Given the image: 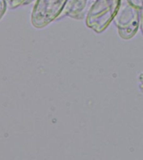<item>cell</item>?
Segmentation results:
<instances>
[{
	"label": "cell",
	"instance_id": "obj_7",
	"mask_svg": "<svg viewBox=\"0 0 143 160\" xmlns=\"http://www.w3.org/2000/svg\"><path fill=\"white\" fill-rule=\"evenodd\" d=\"M128 3L138 9L143 8V0H127Z\"/></svg>",
	"mask_w": 143,
	"mask_h": 160
},
{
	"label": "cell",
	"instance_id": "obj_1",
	"mask_svg": "<svg viewBox=\"0 0 143 160\" xmlns=\"http://www.w3.org/2000/svg\"><path fill=\"white\" fill-rule=\"evenodd\" d=\"M120 5V0H96L86 15L87 27L97 33L102 32L113 21Z\"/></svg>",
	"mask_w": 143,
	"mask_h": 160
},
{
	"label": "cell",
	"instance_id": "obj_6",
	"mask_svg": "<svg viewBox=\"0 0 143 160\" xmlns=\"http://www.w3.org/2000/svg\"><path fill=\"white\" fill-rule=\"evenodd\" d=\"M8 8L7 0H0V19L2 18L3 16L6 12Z\"/></svg>",
	"mask_w": 143,
	"mask_h": 160
},
{
	"label": "cell",
	"instance_id": "obj_4",
	"mask_svg": "<svg viewBox=\"0 0 143 160\" xmlns=\"http://www.w3.org/2000/svg\"><path fill=\"white\" fill-rule=\"evenodd\" d=\"M85 5L86 0H67L59 18L68 16L76 19H81L84 17V14L82 13Z\"/></svg>",
	"mask_w": 143,
	"mask_h": 160
},
{
	"label": "cell",
	"instance_id": "obj_8",
	"mask_svg": "<svg viewBox=\"0 0 143 160\" xmlns=\"http://www.w3.org/2000/svg\"><path fill=\"white\" fill-rule=\"evenodd\" d=\"M140 29L142 32L143 34V8H141L140 11Z\"/></svg>",
	"mask_w": 143,
	"mask_h": 160
},
{
	"label": "cell",
	"instance_id": "obj_2",
	"mask_svg": "<svg viewBox=\"0 0 143 160\" xmlns=\"http://www.w3.org/2000/svg\"><path fill=\"white\" fill-rule=\"evenodd\" d=\"M67 0H36L32 13L31 23L36 28H42L58 19Z\"/></svg>",
	"mask_w": 143,
	"mask_h": 160
},
{
	"label": "cell",
	"instance_id": "obj_3",
	"mask_svg": "<svg viewBox=\"0 0 143 160\" xmlns=\"http://www.w3.org/2000/svg\"><path fill=\"white\" fill-rule=\"evenodd\" d=\"M113 21L117 28L119 36L125 40L130 39L140 27V11L128 3L119 9Z\"/></svg>",
	"mask_w": 143,
	"mask_h": 160
},
{
	"label": "cell",
	"instance_id": "obj_5",
	"mask_svg": "<svg viewBox=\"0 0 143 160\" xmlns=\"http://www.w3.org/2000/svg\"><path fill=\"white\" fill-rule=\"evenodd\" d=\"M33 0H7L8 7L13 9V8H16L21 5L29 4Z\"/></svg>",
	"mask_w": 143,
	"mask_h": 160
}]
</instances>
